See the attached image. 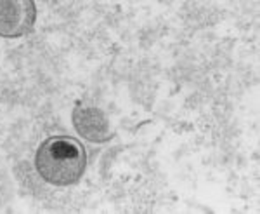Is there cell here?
<instances>
[{"instance_id": "1", "label": "cell", "mask_w": 260, "mask_h": 214, "mask_svg": "<svg viewBox=\"0 0 260 214\" xmlns=\"http://www.w3.org/2000/svg\"><path fill=\"white\" fill-rule=\"evenodd\" d=\"M37 173L45 183L70 186L80 181L87 169L83 145L70 136H50L40 143L35 155Z\"/></svg>"}, {"instance_id": "2", "label": "cell", "mask_w": 260, "mask_h": 214, "mask_svg": "<svg viewBox=\"0 0 260 214\" xmlns=\"http://www.w3.org/2000/svg\"><path fill=\"white\" fill-rule=\"evenodd\" d=\"M37 7L33 0H0V37L18 39L33 30Z\"/></svg>"}, {"instance_id": "3", "label": "cell", "mask_w": 260, "mask_h": 214, "mask_svg": "<svg viewBox=\"0 0 260 214\" xmlns=\"http://www.w3.org/2000/svg\"><path fill=\"white\" fill-rule=\"evenodd\" d=\"M77 132L90 143H106L113 138V131L106 113L95 106H80L71 113Z\"/></svg>"}]
</instances>
